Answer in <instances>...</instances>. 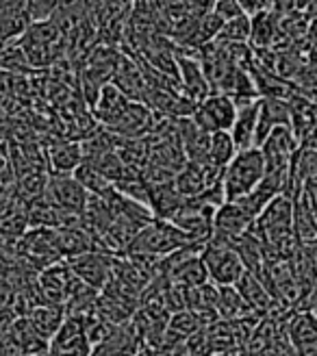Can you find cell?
Masks as SVG:
<instances>
[{
  "mask_svg": "<svg viewBox=\"0 0 317 356\" xmlns=\"http://www.w3.org/2000/svg\"><path fill=\"white\" fill-rule=\"evenodd\" d=\"M266 176V156L259 146L239 150L222 172L226 200H239L248 195Z\"/></svg>",
  "mask_w": 317,
  "mask_h": 356,
  "instance_id": "cell-1",
  "label": "cell"
},
{
  "mask_svg": "<svg viewBox=\"0 0 317 356\" xmlns=\"http://www.w3.org/2000/svg\"><path fill=\"white\" fill-rule=\"evenodd\" d=\"M193 241L185 230H181L170 220H158L154 218L150 224H146L139 233L135 235L129 252L127 254H139V257H154L163 259L176 250H181L185 245H191Z\"/></svg>",
  "mask_w": 317,
  "mask_h": 356,
  "instance_id": "cell-2",
  "label": "cell"
},
{
  "mask_svg": "<svg viewBox=\"0 0 317 356\" xmlns=\"http://www.w3.org/2000/svg\"><path fill=\"white\" fill-rule=\"evenodd\" d=\"M200 257L206 267L209 280L218 284V287H231V284H237V280L245 272V265L233 243L211 239L202 245Z\"/></svg>",
  "mask_w": 317,
  "mask_h": 356,
  "instance_id": "cell-3",
  "label": "cell"
},
{
  "mask_svg": "<svg viewBox=\"0 0 317 356\" xmlns=\"http://www.w3.org/2000/svg\"><path fill=\"white\" fill-rule=\"evenodd\" d=\"M237 109L239 106L231 96H226L222 92H211L202 102L196 104L191 120L204 133L231 131L237 118Z\"/></svg>",
  "mask_w": 317,
  "mask_h": 356,
  "instance_id": "cell-4",
  "label": "cell"
},
{
  "mask_svg": "<svg viewBox=\"0 0 317 356\" xmlns=\"http://www.w3.org/2000/svg\"><path fill=\"white\" fill-rule=\"evenodd\" d=\"M83 280L72 272V267L67 265V261H59L48 265L46 270L40 272L38 276V289L44 298V302L48 305H57L63 307L70 302V298L74 296V291L79 289V284Z\"/></svg>",
  "mask_w": 317,
  "mask_h": 356,
  "instance_id": "cell-5",
  "label": "cell"
},
{
  "mask_svg": "<svg viewBox=\"0 0 317 356\" xmlns=\"http://www.w3.org/2000/svg\"><path fill=\"white\" fill-rule=\"evenodd\" d=\"M44 195L61 211L72 213V216H79V218L83 216L87 202H90V191L76 181L74 174L50 172Z\"/></svg>",
  "mask_w": 317,
  "mask_h": 356,
  "instance_id": "cell-6",
  "label": "cell"
},
{
  "mask_svg": "<svg viewBox=\"0 0 317 356\" xmlns=\"http://www.w3.org/2000/svg\"><path fill=\"white\" fill-rule=\"evenodd\" d=\"M94 343L85 332L81 315H65L61 328L50 339V356H92Z\"/></svg>",
  "mask_w": 317,
  "mask_h": 356,
  "instance_id": "cell-7",
  "label": "cell"
},
{
  "mask_svg": "<svg viewBox=\"0 0 317 356\" xmlns=\"http://www.w3.org/2000/svg\"><path fill=\"white\" fill-rule=\"evenodd\" d=\"M115 254H109L104 250H90L85 254H79L74 259H67V265L72 267V272L90 287L102 291L113 276L115 267Z\"/></svg>",
  "mask_w": 317,
  "mask_h": 356,
  "instance_id": "cell-8",
  "label": "cell"
},
{
  "mask_svg": "<svg viewBox=\"0 0 317 356\" xmlns=\"http://www.w3.org/2000/svg\"><path fill=\"white\" fill-rule=\"evenodd\" d=\"M254 218L245 211L239 202L226 200L218 211H216V220H213V237L218 241L233 243L241 235H245L252 228Z\"/></svg>",
  "mask_w": 317,
  "mask_h": 356,
  "instance_id": "cell-9",
  "label": "cell"
},
{
  "mask_svg": "<svg viewBox=\"0 0 317 356\" xmlns=\"http://www.w3.org/2000/svg\"><path fill=\"white\" fill-rule=\"evenodd\" d=\"M142 348L144 337L133 324V319H129V322L115 324L113 330L94 346L92 356H137Z\"/></svg>",
  "mask_w": 317,
  "mask_h": 356,
  "instance_id": "cell-10",
  "label": "cell"
},
{
  "mask_svg": "<svg viewBox=\"0 0 317 356\" xmlns=\"http://www.w3.org/2000/svg\"><path fill=\"white\" fill-rule=\"evenodd\" d=\"M154 120H156L154 111L148 104L131 100L127 109L120 113V118L104 129H109L120 139H137V137H144L146 133L152 131Z\"/></svg>",
  "mask_w": 317,
  "mask_h": 356,
  "instance_id": "cell-11",
  "label": "cell"
},
{
  "mask_svg": "<svg viewBox=\"0 0 317 356\" xmlns=\"http://www.w3.org/2000/svg\"><path fill=\"white\" fill-rule=\"evenodd\" d=\"M31 24L26 0H0V48L20 40Z\"/></svg>",
  "mask_w": 317,
  "mask_h": 356,
  "instance_id": "cell-12",
  "label": "cell"
},
{
  "mask_svg": "<svg viewBox=\"0 0 317 356\" xmlns=\"http://www.w3.org/2000/svg\"><path fill=\"white\" fill-rule=\"evenodd\" d=\"M7 339L22 354H29V356H48L50 354V339H46V337L33 326V322L26 315L15 317L9 324Z\"/></svg>",
  "mask_w": 317,
  "mask_h": 356,
  "instance_id": "cell-13",
  "label": "cell"
},
{
  "mask_svg": "<svg viewBox=\"0 0 317 356\" xmlns=\"http://www.w3.org/2000/svg\"><path fill=\"white\" fill-rule=\"evenodd\" d=\"M176 61H179V76H181V87H183L185 96L196 104L202 102L211 92H213V87H211V83L204 74V67H202L200 59L189 57V55H179Z\"/></svg>",
  "mask_w": 317,
  "mask_h": 356,
  "instance_id": "cell-14",
  "label": "cell"
},
{
  "mask_svg": "<svg viewBox=\"0 0 317 356\" xmlns=\"http://www.w3.org/2000/svg\"><path fill=\"white\" fill-rule=\"evenodd\" d=\"M235 287H237V291L241 293V298H243L245 305L250 307V311L257 313L259 317L270 315L272 311L280 309V307L276 305V300L272 298V293L268 291L266 282H263L257 274L248 272V270L243 272V276L237 280Z\"/></svg>",
  "mask_w": 317,
  "mask_h": 356,
  "instance_id": "cell-15",
  "label": "cell"
},
{
  "mask_svg": "<svg viewBox=\"0 0 317 356\" xmlns=\"http://www.w3.org/2000/svg\"><path fill=\"white\" fill-rule=\"evenodd\" d=\"M287 337L298 352L317 346V315L313 311H291L287 317Z\"/></svg>",
  "mask_w": 317,
  "mask_h": 356,
  "instance_id": "cell-16",
  "label": "cell"
},
{
  "mask_svg": "<svg viewBox=\"0 0 317 356\" xmlns=\"http://www.w3.org/2000/svg\"><path fill=\"white\" fill-rule=\"evenodd\" d=\"M259 111H261V98L239 104L237 118L231 129V135L239 150L257 146V127H259Z\"/></svg>",
  "mask_w": 317,
  "mask_h": 356,
  "instance_id": "cell-17",
  "label": "cell"
},
{
  "mask_svg": "<svg viewBox=\"0 0 317 356\" xmlns=\"http://www.w3.org/2000/svg\"><path fill=\"white\" fill-rule=\"evenodd\" d=\"M131 102V98L122 92V89L115 85V83H107L102 89H100V94L94 102V115L100 124H104V127H109L111 122H115L120 118V113L127 109Z\"/></svg>",
  "mask_w": 317,
  "mask_h": 356,
  "instance_id": "cell-18",
  "label": "cell"
},
{
  "mask_svg": "<svg viewBox=\"0 0 317 356\" xmlns=\"http://www.w3.org/2000/svg\"><path fill=\"white\" fill-rule=\"evenodd\" d=\"M113 83L124 92L131 100H139L142 102L144 98V92H146V74L139 70V65L129 59L127 55H120V61H117V67L113 72Z\"/></svg>",
  "mask_w": 317,
  "mask_h": 356,
  "instance_id": "cell-19",
  "label": "cell"
},
{
  "mask_svg": "<svg viewBox=\"0 0 317 356\" xmlns=\"http://www.w3.org/2000/svg\"><path fill=\"white\" fill-rule=\"evenodd\" d=\"M48 161L50 170L55 174H72L83 161V146L74 144V141H59V144H52L48 150Z\"/></svg>",
  "mask_w": 317,
  "mask_h": 356,
  "instance_id": "cell-20",
  "label": "cell"
},
{
  "mask_svg": "<svg viewBox=\"0 0 317 356\" xmlns=\"http://www.w3.org/2000/svg\"><path fill=\"white\" fill-rule=\"evenodd\" d=\"M33 326L38 328L46 339H52L55 337V332L61 328L63 319H65V309L63 307H57V305H48V302H44V305L35 307L29 315H26Z\"/></svg>",
  "mask_w": 317,
  "mask_h": 356,
  "instance_id": "cell-21",
  "label": "cell"
},
{
  "mask_svg": "<svg viewBox=\"0 0 317 356\" xmlns=\"http://www.w3.org/2000/svg\"><path fill=\"white\" fill-rule=\"evenodd\" d=\"M239 152L235 139L231 135V131H218L211 133V144H209V161L216 168L224 170L228 163L233 161V156Z\"/></svg>",
  "mask_w": 317,
  "mask_h": 356,
  "instance_id": "cell-22",
  "label": "cell"
},
{
  "mask_svg": "<svg viewBox=\"0 0 317 356\" xmlns=\"http://www.w3.org/2000/svg\"><path fill=\"white\" fill-rule=\"evenodd\" d=\"M72 174L76 176V181H79L87 191H90L92 195H104L109 189H113V183L109 181V178L104 176L96 165L87 163V161H83Z\"/></svg>",
  "mask_w": 317,
  "mask_h": 356,
  "instance_id": "cell-23",
  "label": "cell"
},
{
  "mask_svg": "<svg viewBox=\"0 0 317 356\" xmlns=\"http://www.w3.org/2000/svg\"><path fill=\"white\" fill-rule=\"evenodd\" d=\"M250 31H252V17L250 15H239L233 20L224 22L218 42H228V44H248L250 42Z\"/></svg>",
  "mask_w": 317,
  "mask_h": 356,
  "instance_id": "cell-24",
  "label": "cell"
},
{
  "mask_svg": "<svg viewBox=\"0 0 317 356\" xmlns=\"http://www.w3.org/2000/svg\"><path fill=\"white\" fill-rule=\"evenodd\" d=\"M276 35V22L270 11H263L252 15V31H250V42L254 46H270Z\"/></svg>",
  "mask_w": 317,
  "mask_h": 356,
  "instance_id": "cell-25",
  "label": "cell"
},
{
  "mask_svg": "<svg viewBox=\"0 0 317 356\" xmlns=\"http://www.w3.org/2000/svg\"><path fill=\"white\" fill-rule=\"evenodd\" d=\"M59 7V0H26V9L33 22L50 20Z\"/></svg>",
  "mask_w": 317,
  "mask_h": 356,
  "instance_id": "cell-26",
  "label": "cell"
},
{
  "mask_svg": "<svg viewBox=\"0 0 317 356\" xmlns=\"http://www.w3.org/2000/svg\"><path fill=\"white\" fill-rule=\"evenodd\" d=\"M313 309H317V278L313 280L309 291L300 298V302H298V307H295V311H313Z\"/></svg>",
  "mask_w": 317,
  "mask_h": 356,
  "instance_id": "cell-27",
  "label": "cell"
},
{
  "mask_svg": "<svg viewBox=\"0 0 317 356\" xmlns=\"http://www.w3.org/2000/svg\"><path fill=\"white\" fill-rule=\"evenodd\" d=\"M270 3H272V0H239L241 9H243L245 13H248L250 17L257 15V13L268 11V9H270Z\"/></svg>",
  "mask_w": 317,
  "mask_h": 356,
  "instance_id": "cell-28",
  "label": "cell"
},
{
  "mask_svg": "<svg viewBox=\"0 0 317 356\" xmlns=\"http://www.w3.org/2000/svg\"><path fill=\"white\" fill-rule=\"evenodd\" d=\"M313 313H315V315H317V309H313Z\"/></svg>",
  "mask_w": 317,
  "mask_h": 356,
  "instance_id": "cell-29",
  "label": "cell"
}]
</instances>
